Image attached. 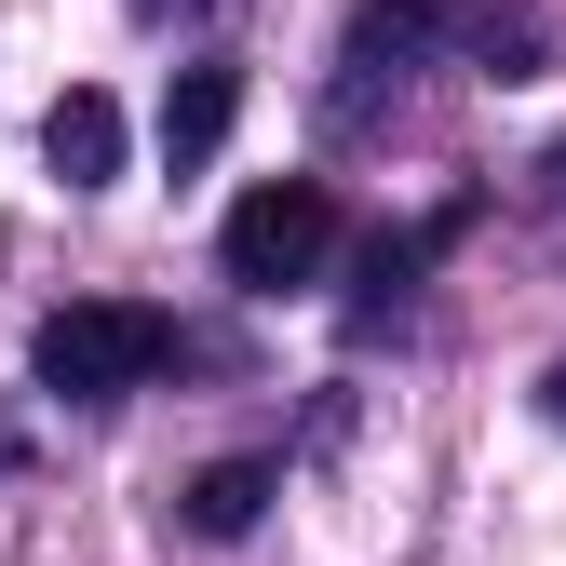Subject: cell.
Returning a JSON list of instances; mask_svg holds the SVG:
<instances>
[{
  "mask_svg": "<svg viewBox=\"0 0 566 566\" xmlns=\"http://www.w3.org/2000/svg\"><path fill=\"white\" fill-rule=\"evenodd\" d=\"M217 256H230L243 297L311 283V270L337 256V189H324V176H270V189H243V202H230V230H217Z\"/></svg>",
  "mask_w": 566,
  "mask_h": 566,
  "instance_id": "obj_2",
  "label": "cell"
},
{
  "mask_svg": "<svg viewBox=\"0 0 566 566\" xmlns=\"http://www.w3.org/2000/svg\"><path fill=\"white\" fill-rule=\"evenodd\" d=\"M539 176H553V202H566V149H553V163H539Z\"/></svg>",
  "mask_w": 566,
  "mask_h": 566,
  "instance_id": "obj_7",
  "label": "cell"
},
{
  "mask_svg": "<svg viewBox=\"0 0 566 566\" xmlns=\"http://www.w3.org/2000/svg\"><path fill=\"white\" fill-rule=\"evenodd\" d=\"M176 513H189V539H243V526L270 513V459H202V472L176 485Z\"/></svg>",
  "mask_w": 566,
  "mask_h": 566,
  "instance_id": "obj_5",
  "label": "cell"
},
{
  "mask_svg": "<svg viewBox=\"0 0 566 566\" xmlns=\"http://www.w3.org/2000/svg\"><path fill=\"white\" fill-rule=\"evenodd\" d=\"M163 365H176V324H163L149 297H67V311H41V337H28V378L67 391V405H122V391H149Z\"/></svg>",
  "mask_w": 566,
  "mask_h": 566,
  "instance_id": "obj_1",
  "label": "cell"
},
{
  "mask_svg": "<svg viewBox=\"0 0 566 566\" xmlns=\"http://www.w3.org/2000/svg\"><path fill=\"white\" fill-rule=\"evenodd\" d=\"M41 163L67 176V189H108L122 176V108L82 82V95H54V122H41Z\"/></svg>",
  "mask_w": 566,
  "mask_h": 566,
  "instance_id": "obj_4",
  "label": "cell"
},
{
  "mask_svg": "<svg viewBox=\"0 0 566 566\" xmlns=\"http://www.w3.org/2000/svg\"><path fill=\"white\" fill-rule=\"evenodd\" d=\"M0 459H14V418H0Z\"/></svg>",
  "mask_w": 566,
  "mask_h": 566,
  "instance_id": "obj_8",
  "label": "cell"
},
{
  "mask_svg": "<svg viewBox=\"0 0 566 566\" xmlns=\"http://www.w3.org/2000/svg\"><path fill=\"white\" fill-rule=\"evenodd\" d=\"M230 122H243V67H230V54L176 67V95H163V163H176V176H202V163L230 149Z\"/></svg>",
  "mask_w": 566,
  "mask_h": 566,
  "instance_id": "obj_3",
  "label": "cell"
},
{
  "mask_svg": "<svg viewBox=\"0 0 566 566\" xmlns=\"http://www.w3.org/2000/svg\"><path fill=\"white\" fill-rule=\"evenodd\" d=\"M539 405H553V418H566V365H553V378H539Z\"/></svg>",
  "mask_w": 566,
  "mask_h": 566,
  "instance_id": "obj_6",
  "label": "cell"
}]
</instances>
